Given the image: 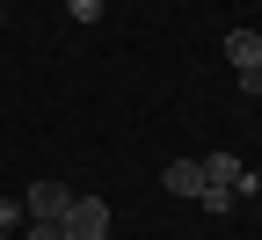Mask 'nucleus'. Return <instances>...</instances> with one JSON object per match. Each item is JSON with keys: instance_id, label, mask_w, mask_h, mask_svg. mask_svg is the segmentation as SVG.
Masks as SVG:
<instances>
[{"instance_id": "3", "label": "nucleus", "mask_w": 262, "mask_h": 240, "mask_svg": "<svg viewBox=\"0 0 262 240\" xmlns=\"http://www.w3.org/2000/svg\"><path fill=\"white\" fill-rule=\"evenodd\" d=\"M204 182H219V189H233V197L262 189V182L248 175V160H241V153H211V160H204Z\"/></svg>"}, {"instance_id": "8", "label": "nucleus", "mask_w": 262, "mask_h": 240, "mask_svg": "<svg viewBox=\"0 0 262 240\" xmlns=\"http://www.w3.org/2000/svg\"><path fill=\"white\" fill-rule=\"evenodd\" d=\"M15 240H66V233H58V226H51V219H29V226H22V233H15Z\"/></svg>"}, {"instance_id": "11", "label": "nucleus", "mask_w": 262, "mask_h": 240, "mask_svg": "<svg viewBox=\"0 0 262 240\" xmlns=\"http://www.w3.org/2000/svg\"><path fill=\"white\" fill-rule=\"evenodd\" d=\"M0 240H8V233H0Z\"/></svg>"}, {"instance_id": "4", "label": "nucleus", "mask_w": 262, "mask_h": 240, "mask_svg": "<svg viewBox=\"0 0 262 240\" xmlns=\"http://www.w3.org/2000/svg\"><path fill=\"white\" fill-rule=\"evenodd\" d=\"M160 189H168V197H196V189H204V160H168V167H160Z\"/></svg>"}, {"instance_id": "5", "label": "nucleus", "mask_w": 262, "mask_h": 240, "mask_svg": "<svg viewBox=\"0 0 262 240\" xmlns=\"http://www.w3.org/2000/svg\"><path fill=\"white\" fill-rule=\"evenodd\" d=\"M226 58H233L241 73H248V66H262V37H255V29H226Z\"/></svg>"}, {"instance_id": "6", "label": "nucleus", "mask_w": 262, "mask_h": 240, "mask_svg": "<svg viewBox=\"0 0 262 240\" xmlns=\"http://www.w3.org/2000/svg\"><path fill=\"white\" fill-rule=\"evenodd\" d=\"M196 204H204V211H211V219H226V211H233V204H241V197H233V189H219V182H204V189H196Z\"/></svg>"}, {"instance_id": "10", "label": "nucleus", "mask_w": 262, "mask_h": 240, "mask_svg": "<svg viewBox=\"0 0 262 240\" xmlns=\"http://www.w3.org/2000/svg\"><path fill=\"white\" fill-rule=\"evenodd\" d=\"M241 95H262V66H248V73H241Z\"/></svg>"}, {"instance_id": "2", "label": "nucleus", "mask_w": 262, "mask_h": 240, "mask_svg": "<svg viewBox=\"0 0 262 240\" xmlns=\"http://www.w3.org/2000/svg\"><path fill=\"white\" fill-rule=\"evenodd\" d=\"M66 204H73V189H66V182H29V189H22V211H29V219H51V226H58Z\"/></svg>"}, {"instance_id": "9", "label": "nucleus", "mask_w": 262, "mask_h": 240, "mask_svg": "<svg viewBox=\"0 0 262 240\" xmlns=\"http://www.w3.org/2000/svg\"><path fill=\"white\" fill-rule=\"evenodd\" d=\"M66 15L73 22H102V0H66Z\"/></svg>"}, {"instance_id": "1", "label": "nucleus", "mask_w": 262, "mask_h": 240, "mask_svg": "<svg viewBox=\"0 0 262 240\" xmlns=\"http://www.w3.org/2000/svg\"><path fill=\"white\" fill-rule=\"evenodd\" d=\"M58 233H66V240H110V204H102V197H80V189H73V204H66Z\"/></svg>"}, {"instance_id": "7", "label": "nucleus", "mask_w": 262, "mask_h": 240, "mask_svg": "<svg viewBox=\"0 0 262 240\" xmlns=\"http://www.w3.org/2000/svg\"><path fill=\"white\" fill-rule=\"evenodd\" d=\"M22 226H29V211H22V197H0V233H8V240H15Z\"/></svg>"}, {"instance_id": "12", "label": "nucleus", "mask_w": 262, "mask_h": 240, "mask_svg": "<svg viewBox=\"0 0 262 240\" xmlns=\"http://www.w3.org/2000/svg\"><path fill=\"white\" fill-rule=\"evenodd\" d=\"M255 8H262V0H255Z\"/></svg>"}]
</instances>
